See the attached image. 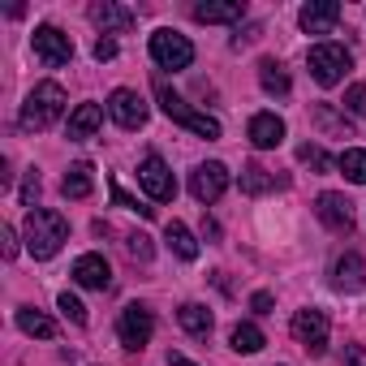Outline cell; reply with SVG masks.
Listing matches in <instances>:
<instances>
[{"label":"cell","mask_w":366,"mask_h":366,"mask_svg":"<svg viewBox=\"0 0 366 366\" xmlns=\"http://www.w3.org/2000/svg\"><path fill=\"white\" fill-rule=\"evenodd\" d=\"M246 134H250V142H254L259 151H267V147H280V142H285V121H280L276 112H254Z\"/></svg>","instance_id":"cell-16"},{"label":"cell","mask_w":366,"mask_h":366,"mask_svg":"<svg viewBox=\"0 0 366 366\" xmlns=\"http://www.w3.org/2000/svg\"><path fill=\"white\" fill-rule=\"evenodd\" d=\"M74 280L82 285V289H108L112 285V267H108V259L104 254H82L78 263H74Z\"/></svg>","instance_id":"cell-15"},{"label":"cell","mask_w":366,"mask_h":366,"mask_svg":"<svg viewBox=\"0 0 366 366\" xmlns=\"http://www.w3.org/2000/svg\"><path fill=\"white\" fill-rule=\"evenodd\" d=\"M18 327H22L26 336H39V340H52V336H56V323H52L44 310H35V306H22V310H18Z\"/></svg>","instance_id":"cell-22"},{"label":"cell","mask_w":366,"mask_h":366,"mask_svg":"<svg viewBox=\"0 0 366 366\" xmlns=\"http://www.w3.org/2000/svg\"><path fill=\"white\" fill-rule=\"evenodd\" d=\"M259 82L267 95H289V74L276 61H259Z\"/></svg>","instance_id":"cell-25"},{"label":"cell","mask_w":366,"mask_h":366,"mask_svg":"<svg viewBox=\"0 0 366 366\" xmlns=\"http://www.w3.org/2000/svg\"><path fill=\"white\" fill-rule=\"evenodd\" d=\"M242 190L246 194H267V190H276V177L263 164H246L242 168Z\"/></svg>","instance_id":"cell-24"},{"label":"cell","mask_w":366,"mask_h":366,"mask_svg":"<svg viewBox=\"0 0 366 366\" xmlns=\"http://www.w3.org/2000/svg\"><path fill=\"white\" fill-rule=\"evenodd\" d=\"M151 61L159 69H190L194 61V44L186 35H177V31H155L151 35Z\"/></svg>","instance_id":"cell-5"},{"label":"cell","mask_w":366,"mask_h":366,"mask_svg":"<svg viewBox=\"0 0 366 366\" xmlns=\"http://www.w3.org/2000/svg\"><path fill=\"white\" fill-rule=\"evenodd\" d=\"M229 345H233L237 353H259L267 340H263V332H259L254 323H237V327H233V336H229Z\"/></svg>","instance_id":"cell-26"},{"label":"cell","mask_w":366,"mask_h":366,"mask_svg":"<svg viewBox=\"0 0 366 366\" xmlns=\"http://www.w3.org/2000/svg\"><path fill=\"white\" fill-rule=\"evenodd\" d=\"M35 199H39V172L31 168V172H26V186H22V203L35 212Z\"/></svg>","instance_id":"cell-32"},{"label":"cell","mask_w":366,"mask_h":366,"mask_svg":"<svg viewBox=\"0 0 366 366\" xmlns=\"http://www.w3.org/2000/svg\"><path fill=\"white\" fill-rule=\"evenodd\" d=\"M297 159H302V164H315L319 172H327V168H332L327 151H323V147H310V142H306V147H297Z\"/></svg>","instance_id":"cell-29"},{"label":"cell","mask_w":366,"mask_h":366,"mask_svg":"<svg viewBox=\"0 0 366 366\" xmlns=\"http://www.w3.org/2000/svg\"><path fill=\"white\" fill-rule=\"evenodd\" d=\"M65 117V91H61V82H39L31 95H26V104H22V129H48V125H56Z\"/></svg>","instance_id":"cell-2"},{"label":"cell","mask_w":366,"mask_h":366,"mask_svg":"<svg viewBox=\"0 0 366 366\" xmlns=\"http://www.w3.org/2000/svg\"><path fill=\"white\" fill-rule=\"evenodd\" d=\"M61 190H65V199H86L95 190V168L91 164H74L65 172V181H61Z\"/></svg>","instance_id":"cell-21"},{"label":"cell","mask_w":366,"mask_h":366,"mask_svg":"<svg viewBox=\"0 0 366 366\" xmlns=\"http://www.w3.org/2000/svg\"><path fill=\"white\" fill-rule=\"evenodd\" d=\"M0 250H5V259L18 254V233H14L9 224H0Z\"/></svg>","instance_id":"cell-33"},{"label":"cell","mask_w":366,"mask_h":366,"mask_svg":"<svg viewBox=\"0 0 366 366\" xmlns=\"http://www.w3.org/2000/svg\"><path fill=\"white\" fill-rule=\"evenodd\" d=\"M345 108H349L353 117H366V86H362V82L345 91Z\"/></svg>","instance_id":"cell-31"},{"label":"cell","mask_w":366,"mask_h":366,"mask_svg":"<svg viewBox=\"0 0 366 366\" xmlns=\"http://www.w3.org/2000/svg\"><path fill=\"white\" fill-rule=\"evenodd\" d=\"M168 366H194V362H190V357H181V353H172V357H168Z\"/></svg>","instance_id":"cell-36"},{"label":"cell","mask_w":366,"mask_h":366,"mask_svg":"<svg viewBox=\"0 0 366 366\" xmlns=\"http://www.w3.org/2000/svg\"><path fill=\"white\" fill-rule=\"evenodd\" d=\"M151 332H155V319H151V310L147 306H125L121 310V319H117V336H121V345L125 349H142L147 340H151Z\"/></svg>","instance_id":"cell-9"},{"label":"cell","mask_w":366,"mask_h":366,"mask_svg":"<svg viewBox=\"0 0 366 366\" xmlns=\"http://www.w3.org/2000/svg\"><path fill=\"white\" fill-rule=\"evenodd\" d=\"M250 306H254V315H267V310H272V293H254Z\"/></svg>","instance_id":"cell-35"},{"label":"cell","mask_w":366,"mask_h":366,"mask_svg":"<svg viewBox=\"0 0 366 366\" xmlns=\"http://www.w3.org/2000/svg\"><path fill=\"white\" fill-rule=\"evenodd\" d=\"M336 164H340V172L353 181V186H366V151H357V147H353V151H345Z\"/></svg>","instance_id":"cell-27"},{"label":"cell","mask_w":366,"mask_h":366,"mask_svg":"<svg viewBox=\"0 0 366 366\" xmlns=\"http://www.w3.org/2000/svg\"><path fill=\"white\" fill-rule=\"evenodd\" d=\"M168 246L177 250V259H186V263H194V259H199V242H194V233L181 224V220H172V224H168Z\"/></svg>","instance_id":"cell-23"},{"label":"cell","mask_w":366,"mask_h":366,"mask_svg":"<svg viewBox=\"0 0 366 366\" xmlns=\"http://www.w3.org/2000/svg\"><path fill=\"white\" fill-rule=\"evenodd\" d=\"M117 56V39H99L95 44V61H112Z\"/></svg>","instance_id":"cell-34"},{"label":"cell","mask_w":366,"mask_h":366,"mask_svg":"<svg viewBox=\"0 0 366 366\" xmlns=\"http://www.w3.org/2000/svg\"><path fill=\"white\" fill-rule=\"evenodd\" d=\"M125 246H129V254H134V259H142V263H147V259L155 254V250H151V237H147V233H129V237H125Z\"/></svg>","instance_id":"cell-30"},{"label":"cell","mask_w":366,"mask_h":366,"mask_svg":"<svg viewBox=\"0 0 366 366\" xmlns=\"http://www.w3.org/2000/svg\"><path fill=\"white\" fill-rule=\"evenodd\" d=\"M35 56H39L48 69L69 65V61H74V39H69L65 31H56V26H39V31H35Z\"/></svg>","instance_id":"cell-10"},{"label":"cell","mask_w":366,"mask_h":366,"mask_svg":"<svg viewBox=\"0 0 366 366\" xmlns=\"http://www.w3.org/2000/svg\"><path fill=\"white\" fill-rule=\"evenodd\" d=\"M65 237H69V224L61 212H48V207L26 212V250L35 259H52L65 246Z\"/></svg>","instance_id":"cell-1"},{"label":"cell","mask_w":366,"mask_h":366,"mask_svg":"<svg viewBox=\"0 0 366 366\" xmlns=\"http://www.w3.org/2000/svg\"><path fill=\"white\" fill-rule=\"evenodd\" d=\"M177 323L186 327L190 336L207 340V336H212V323H216V319H212V310H207V306H199V302H186V306L177 310Z\"/></svg>","instance_id":"cell-19"},{"label":"cell","mask_w":366,"mask_h":366,"mask_svg":"<svg viewBox=\"0 0 366 366\" xmlns=\"http://www.w3.org/2000/svg\"><path fill=\"white\" fill-rule=\"evenodd\" d=\"M159 91V108H164V117H172L177 125H186L190 134H199V138H220V121L216 117H207V112H194L186 99H181V95H172L164 82L155 86Z\"/></svg>","instance_id":"cell-3"},{"label":"cell","mask_w":366,"mask_h":366,"mask_svg":"<svg viewBox=\"0 0 366 366\" xmlns=\"http://www.w3.org/2000/svg\"><path fill=\"white\" fill-rule=\"evenodd\" d=\"M297 22H302L306 35H332V26L340 22V5L336 0H310V5L297 14Z\"/></svg>","instance_id":"cell-13"},{"label":"cell","mask_w":366,"mask_h":366,"mask_svg":"<svg viewBox=\"0 0 366 366\" xmlns=\"http://www.w3.org/2000/svg\"><path fill=\"white\" fill-rule=\"evenodd\" d=\"M327 315L323 310H315V306H306V310H297L293 315V340L302 345V349H310V353H323L327 349Z\"/></svg>","instance_id":"cell-7"},{"label":"cell","mask_w":366,"mask_h":366,"mask_svg":"<svg viewBox=\"0 0 366 366\" xmlns=\"http://www.w3.org/2000/svg\"><path fill=\"white\" fill-rule=\"evenodd\" d=\"M99 125H104V108H99V104H78V108L69 112V138H74V142L91 138Z\"/></svg>","instance_id":"cell-18"},{"label":"cell","mask_w":366,"mask_h":366,"mask_svg":"<svg viewBox=\"0 0 366 366\" xmlns=\"http://www.w3.org/2000/svg\"><path fill=\"white\" fill-rule=\"evenodd\" d=\"M306 65H310V78H315L319 86H336V82H345V74L353 69V56H349L340 44H315L310 56H306Z\"/></svg>","instance_id":"cell-4"},{"label":"cell","mask_w":366,"mask_h":366,"mask_svg":"<svg viewBox=\"0 0 366 366\" xmlns=\"http://www.w3.org/2000/svg\"><path fill=\"white\" fill-rule=\"evenodd\" d=\"M336 285L345 289V293H353V289H362L366 285V263H362V254H345V259H336Z\"/></svg>","instance_id":"cell-20"},{"label":"cell","mask_w":366,"mask_h":366,"mask_svg":"<svg viewBox=\"0 0 366 366\" xmlns=\"http://www.w3.org/2000/svg\"><path fill=\"white\" fill-rule=\"evenodd\" d=\"M91 22H95L104 35H125V31L138 22V14L125 9V5H112V0H104V5H91Z\"/></svg>","instance_id":"cell-14"},{"label":"cell","mask_w":366,"mask_h":366,"mask_svg":"<svg viewBox=\"0 0 366 366\" xmlns=\"http://www.w3.org/2000/svg\"><path fill=\"white\" fill-rule=\"evenodd\" d=\"M56 306H61V315H65L69 323H78V327L86 323V306H82L74 293H61V297H56Z\"/></svg>","instance_id":"cell-28"},{"label":"cell","mask_w":366,"mask_h":366,"mask_svg":"<svg viewBox=\"0 0 366 366\" xmlns=\"http://www.w3.org/2000/svg\"><path fill=\"white\" fill-rule=\"evenodd\" d=\"M315 216L332 229V233H353V207H349V199L345 194H319L315 199Z\"/></svg>","instance_id":"cell-12"},{"label":"cell","mask_w":366,"mask_h":366,"mask_svg":"<svg viewBox=\"0 0 366 366\" xmlns=\"http://www.w3.org/2000/svg\"><path fill=\"white\" fill-rule=\"evenodd\" d=\"M108 112H112V121L121 129H142L147 125V99L138 91H129V86H117L108 95Z\"/></svg>","instance_id":"cell-8"},{"label":"cell","mask_w":366,"mask_h":366,"mask_svg":"<svg viewBox=\"0 0 366 366\" xmlns=\"http://www.w3.org/2000/svg\"><path fill=\"white\" fill-rule=\"evenodd\" d=\"M194 18L199 22H242L246 5L242 0H203V5H194Z\"/></svg>","instance_id":"cell-17"},{"label":"cell","mask_w":366,"mask_h":366,"mask_svg":"<svg viewBox=\"0 0 366 366\" xmlns=\"http://www.w3.org/2000/svg\"><path fill=\"white\" fill-rule=\"evenodd\" d=\"M138 186L155 199V203H172L177 199V181H172V168L159 159V155H147L138 164Z\"/></svg>","instance_id":"cell-6"},{"label":"cell","mask_w":366,"mask_h":366,"mask_svg":"<svg viewBox=\"0 0 366 366\" xmlns=\"http://www.w3.org/2000/svg\"><path fill=\"white\" fill-rule=\"evenodd\" d=\"M229 190V168L224 164H199L194 172H190V194L199 199V203H216L220 194Z\"/></svg>","instance_id":"cell-11"}]
</instances>
